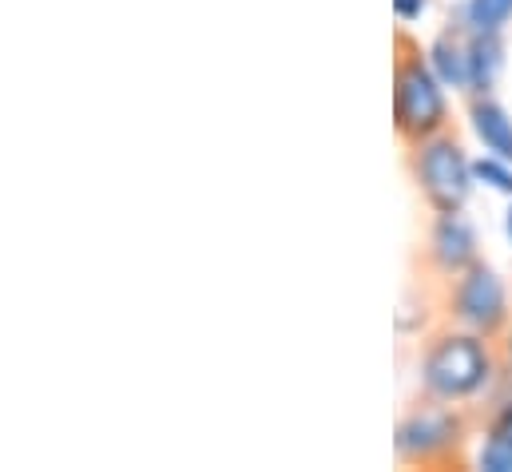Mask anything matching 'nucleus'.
<instances>
[{
    "label": "nucleus",
    "instance_id": "f257e3e1",
    "mask_svg": "<svg viewBox=\"0 0 512 472\" xmlns=\"http://www.w3.org/2000/svg\"><path fill=\"white\" fill-rule=\"evenodd\" d=\"M493 377V354L481 334H441L421 357V385L437 401H469Z\"/></svg>",
    "mask_w": 512,
    "mask_h": 472
},
{
    "label": "nucleus",
    "instance_id": "f03ea898",
    "mask_svg": "<svg viewBox=\"0 0 512 472\" xmlns=\"http://www.w3.org/2000/svg\"><path fill=\"white\" fill-rule=\"evenodd\" d=\"M445 119H449V104H445L441 76L429 68L421 52H405L393 72V127L405 139L421 143L445 131Z\"/></svg>",
    "mask_w": 512,
    "mask_h": 472
},
{
    "label": "nucleus",
    "instance_id": "7ed1b4c3",
    "mask_svg": "<svg viewBox=\"0 0 512 472\" xmlns=\"http://www.w3.org/2000/svg\"><path fill=\"white\" fill-rule=\"evenodd\" d=\"M413 175H417V187L425 195V203L437 211V215H449V211H461L473 195V159L465 155V147L437 131L429 139L417 143V155H413Z\"/></svg>",
    "mask_w": 512,
    "mask_h": 472
},
{
    "label": "nucleus",
    "instance_id": "20e7f679",
    "mask_svg": "<svg viewBox=\"0 0 512 472\" xmlns=\"http://www.w3.org/2000/svg\"><path fill=\"white\" fill-rule=\"evenodd\" d=\"M453 318L465 330L481 334V338H493L509 322V294H505V282H501V274L493 266L473 262L465 274H457Z\"/></svg>",
    "mask_w": 512,
    "mask_h": 472
},
{
    "label": "nucleus",
    "instance_id": "39448f33",
    "mask_svg": "<svg viewBox=\"0 0 512 472\" xmlns=\"http://www.w3.org/2000/svg\"><path fill=\"white\" fill-rule=\"evenodd\" d=\"M461 441V417L449 409H417L397 425L393 449L401 461H437Z\"/></svg>",
    "mask_w": 512,
    "mask_h": 472
},
{
    "label": "nucleus",
    "instance_id": "423d86ee",
    "mask_svg": "<svg viewBox=\"0 0 512 472\" xmlns=\"http://www.w3.org/2000/svg\"><path fill=\"white\" fill-rule=\"evenodd\" d=\"M429 258L445 274H465L477 262V231L461 211L437 215V223L429 231Z\"/></svg>",
    "mask_w": 512,
    "mask_h": 472
},
{
    "label": "nucleus",
    "instance_id": "0eeeda50",
    "mask_svg": "<svg viewBox=\"0 0 512 472\" xmlns=\"http://www.w3.org/2000/svg\"><path fill=\"white\" fill-rule=\"evenodd\" d=\"M429 68L441 76L445 88H457V92H473V52H469V36L461 32H441L429 52H425Z\"/></svg>",
    "mask_w": 512,
    "mask_h": 472
},
{
    "label": "nucleus",
    "instance_id": "6e6552de",
    "mask_svg": "<svg viewBox=\"0 0 512 472\" xmlns=\"http://www.w3.org/2000/svg\"><path fill=\"white\" fill-rule=\"evenodd\" d=\"M469 123H473V135L485 143L489 155H501L512 163V116L489 96H477L473 108H469Z\"/></svg>",
    "mask_w": 512,
    "mask_h": 472
},
{
    "label": "nucleus",
    "instance_id": "1a4fd4ad",
    "mask_svg": "<svg viewBox=\"0 0 512 472\" xmlns=\"http://www.w3.org/2000/svg\"><path fill=\"white\" fill-rule=\"evenodd\" d=\"M469 52H473V96H489V88L505 68L501 32H469Z\"/></svg>",
    "mask_w": 512,
    "mask_h": 472
},
{
    "label": "nucleus",
    "instance_id": "9d476101",
    "mask_svg": "<svg viewBox=\"0 0 512 472\" xmlns=\"http://www.w3.org/2000/svg\"><path fill=\"white\" fill-rule=\"evenodd\" d=\"M477 465L485 472H512V405H505L493 425H489V437L477 453Z\"/></svg>",
    "mask_w": 512,
    "mask_h": 472
},
{
    "label": "nucleus",
    "instance_id": "9b49d317",
    "mask_svg": "<svg viewBox=\"0 0 512 472\" xmlns=\"http://www.w3.org/2000/svg\"><path fill=\"white\" fill-rule=\"evenodd\" d=\"M509 16H512V0H469L465 4L469 32H501Z\"/></svg>",
    "mask_w": 512,
    "mask_h": 472
},
{
    "label": "nucleus",
    "instance_id": "f8f14e48",
    "mask_svg": "<svg viewBox=\"0 0 512 472\" xmlns=\"http://www.w3.org/2000/svg\"><path fill=\"white\" fill-rule=\"evenodd\" d=\"M473 175H477V183H485V187H493V191H501V195H509L512 199V163L509 159H501V155H485V159L473 163Z\"/></svg>",
    "mask_w": 512,
    "mask_h": 472
},
{
    "label": "nucleus",
    "instance_id": "ddd939ff",
    "mask_svg": "<svg viewBox=\"0 0 512 472\" xmlns=\"http://www.w3.org/2000/svg\"><path fill=\"white\" fill-rule=\"evenodd\" d=\"M425 4L429 0H393V12H397V20H417L425 12Z\"/></svg>",
    "mask_w": 512,
    "mask_h": 472
},
{
    "label": "nucleus",
    "instance_id": "4468645a",
    "mask_svg": "<svg viewBox=\"0 0 512 472\" xmlns=\"http://www.w3.org/2000/svg\"><path fill=\"white\" fill-rule=\"evenodd\" d=\"M505 227H509V238H512V207H509V219H505Z\"/></svg>",
    "mask_w": 512,
    "mask_h": 472
},
{
    "label": "nucleus",
    "instance_id": "2eb2a0df",
    "mask_svg": "<svg viewBox=\"0 0 512 472\" xmlns=\"http://www.w3.org/2000/svg\"><path fill=\"white\" fill-rule=\"evenodd\" d=\"M509 350H512V342H509Z\"/></svg>",
    "mask_w": 512,
    "mask_h": 472
}]
</instances>
